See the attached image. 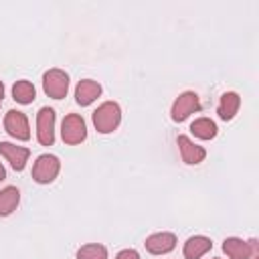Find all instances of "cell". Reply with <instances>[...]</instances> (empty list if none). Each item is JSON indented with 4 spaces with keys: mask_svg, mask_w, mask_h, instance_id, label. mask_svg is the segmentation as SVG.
Segmentation results:
<instances>
[{
    "mask_svg": "<svg viewBox=\"0 0 259 259\" xmlns=\"http://www.w3.org/2000/svg\"><path fill=\"white\" fill-rule=\"evenodd\" d=\"M121 121V109L117 103L113 101H105L101 103L95 111H93V125L97 132L101 134H109L113 132Z\"/></svg>",
    "mask_w": 259,
    "mask_h": 259,
    "instance_id": "cell-1",
    "label": "cell"
},
{
    "mask_svg": "<svg viewBox=\"0 0 259 259\" xmlns=\"http://www.w3.org/2000/svg\"><path fill=\"white\" fill-rule=\"evenodd\" d=\"M42 89L53 99H63L69 89V75L61 69H51L42 75Z\"/></svg>",
    "mask_w": 259,
    "mask_h": 259,
    "instance_id": "cell-2",
    "label": "cell"
},
{
    "mask_svg": "<svg viewBox=\"0 0 259 259\" xmlns=\"http://www.w3.org/2000/svg\"><path fill=\"white\" fill-rule=\"evenodd\" d=\"M59 168H61V162L57 156L53 154H42L36 158L34 162V168H32V178L38 182V184H49L57 178L59 174Z\"/></svg>",
    "mask_w": 259,
    "mask_h": 259,
    "instance_id": "cell-3",
    "label": "cell"
},
{
    "mask_svg": "<svg viewBox=\"0 0 259 259\" xmlns=\"http://www.w3.org/2000/svg\"><path fill=\"white\" fill-rule=\"evenodd\" d=\"M61 136H63L65 144H81L87 138V127H85L83 117L77 113L67 115L61 125Z\"/></svg>",
    "mask_w": 259,
    "mask_h": 259,
    "instance_id": "cell-4",
    "label": "cell"
},
{
    "mask_svg": "<svg viewBox=\"0 0 259 259\" xmlns=\"http://www.w3.org/2000/svg\"><path fill=\"white\" fill-rule=\"evenodd\" d=\"M36 138L42 146H53L55 142V111L51 107H40L36 115Z\"/></svg>",
    "mask_w": 259,
    "mask_h": 259,
    "instance_id": "cell-5",
    "label": "cell"
},
{
    "mask_svg": "<svg viewBox=\"0 0 259 259\" xmlns=\"http://www.w3.org/2000/svg\"><path fill=\"white\" fill-rule=\"evenodd\" d=\"M200 109V101H198V95L194 91H184L182 95H178V99L174 101L172 105V119L174 121H184L190 113L198 111Z\"/></svg>",
    "mask_w": 259,
    "mask_h": 259,
    "instance_id": "cell-6",
    "label": "cell"
},
{
    "mask_svg": "<svg viewBox=\"0 0 259 259\" xmlns=\"http://www.w3.org/2000/svg\"><path fill=\"white\" fill-rule=\"evenodd\" d=\"M223 251L227 253L229 259H251V255H255L257 251V241H243L237 237H229L223 243Z\"/></svg>",
    "mask_w": 259,
    "mask_h": 259,
    "instance_id": "cell-7",
    "label": "cell"
},
{
    "mask_svg": "<svg viewBox=\"0 0 259 259\" xmlns=\"http://www.w3.org/2000/svg\"><path fill=\"white\" fill-rule=\"evenodd\" d=\"M4 127L6 132L16 138V140H28L30 138V127H28V119L22 111H16V109H10L4 117Z\"/></svg>",
    "mask_w": 259,
    "mask_h": 259,
    "instance_id": "cell-8",
    "label": "cell"
},
{
    "mask_svg": "<svg viewBox=\"0 0 259 259\" xmlns=\"http://www.w3.org/2000/svg\"><path fill=\"white\" fill-rule=\"evenodd\" d=\"M0 154L10 162V166L16 172H22L24 166H26V160L30 156V150L22 148V146H14L10 142H0Z\"/></svg>",
    "mask_w": 259,
    "mask_h": 259,
    "instance_id": "cell-9",
    "label": "cell"
},
{
    "mask_svg": "<svg viewBox=\"0 0 259 259\" xmlns=\"http://www.w3.org/2000/svg\"><path fill=\"white\" fill-rule=\"evenodd\" d=\"M176 247V237L172 233H154L146 239V249L152 255H164L170 253Z\"/></svg>",
    "mask_w": 259,
    "mask_h": 259,
    "instance_id": "cell-10",
    "label": "cell"
},
{
    "mask_svg": "<svg viewBox=\"0 0 259 259\" xmlns=\"http://www.w3.org/2000/svg\"><path fill=\"white\" fill-rule=\"evenodd\" d=\"M176 142H178V148H180V156H182V160H184L186 164H200V162L204 160V156H206L204 148L196 146V144L190 142L186 136H178Z\"/></svg>",
    "mask_w": 259,
    "mask_h": 259,
    "instance_id": "cell-11",
    "label": "cell"
},
{
    "mask_svg": "<svg viewBox=\"0 0 259 259\" xmlns=\"http://www.w3.org/2000/svg\"><path fill=\"white\" fill-rule=\"evenodd\" d=\"M101 95V85L93 79H83L79 81L77 89H75V97H77V103L79 105H89L93 103L97 97Z\"/></svg>",
    "mask_w": 259,
    "mask_h": 259,
    "instance_id": "cell-12",
    "label": "cell"
},
{
    "mask_svg": "<svg viewBox=\"0 0 259 259\" xmlns=\"http://www.w3.org/2000/svg\"><path fill=\"white\" fill-rule=\"evenodd\" d=\"M212 243L210 239L202 237V235H196V237H190L186 243H184V257L186 259H200L202 255H206L210 251Z\"/></svg>",
    "mask_w": 259,
    "mask_h": 259,
    "instance_id": "cell-13",
    "label": "cell"
},
{
    "mask_svg": "<svg viewBox=\"0 0 259 259\" xmlns=\"http://www.w3.org/2000/svg\"><path fill=\"white\" fill-rule=\"evenodd\" d=\"M239 105H241V97L235 93V91H227L223 93L221 97V103H219V117L229 121L235 117V113L239 111Z\"/></svg>",
    "mask_w": 259,
    "mask_h": 259,
    "instance_id": "cell-14",
    "label": "cell"
},
{
    "mask_svg": "<svg viewBox=\"0 0 259 259\" xmlns=\"http://www.w3.org/2000/svg\"><path fill=\"white\" fill-rule=\"evenodd\" d=\"M20 202V192L16 186H6L0 190V217L10 214Z\"/></svg>",
    "mask_w": 259,
    "mask_h": 259,
    "instance_id": "cell-15",
    "label": "cell"
},
{
    "mask_svg": "<svg viewBox=\"0 0 259 259\" xmlns=\"http://www.w3.org/2000/svg\"><path fill=\"white\" fill-rule=\"evenodd\" d=\"M34 95H36V89H34V85H32L30 81H26V79L16 81L14 87H12V97H14V101H18V103H22V105L32 103V101H34Z\"/></svg>",
    "mask_w": 259,
    "mask_h": 259,
    "instance_id": "cell-16",
    "label": "cell"
},
{
    "mask_svg": "<svg viewBox=\"0 0 259 259\" xmlns=\"http://www.w3.org/2000/svg\"><path fill=\"white\" fill-rule=\"evenodd\" d=\"M190 130H192V134H194L196 138H200V140H210V138L217 136V125H214V121L208 119V117H198V119H194V121L190 123Z\"/></svg>",
    "mask_w": 259,
    "mask_h": 259,
    "instance_id": "cell-17",
    "label": "cell"
},
{
    "mask_svg": "<svg viewBox=\"0 0 259 259\" xmlns=\"http://www.w3.org/2000/svg\"><path fill=\"white\" fill-rule=\"evenodd\" d=\"M77 257H79V259H107V251H105L103 245L91 243V245L81 247V249L77 251Z\"/></svg>",
    "mask_w": 259,
    "mask_h": 259,
    "instance_id": "cell-18",
    "label": "cell"
},
{
    "mask_svg": "<svg viewBox=\"0 0 259 259\" xmlns=\"http://www.w3.org/2000/svg\"><path fill=\"white\" fill-rule=\"evenodd\" d=\"M115 259H140V255H138V251H134V249H123V251L117 253Z\"/></svg>",
    "mask_w": 259,
    "mask_h": 259,
    "instance_id": "cell-19",
    "label": "cell"
},
{
    "mask_svg": "<svg viewBox=\"0 0 259 259\" xmlns=\"http://www.w3.org/2000/svg\"><path fill=\"white\" fill-rule=\"evenodd\" d=\"M6 178V170H4V166L0 164V180H4Z\"/></svg>",
    "mask_w": 259,
    "mask_h": 259,
    "instance_id": "cell-20",
    "label": "cell"
},
{
    "mask_svg": "<svg viewBox=\"0 0 259 259\" xmlns=\"http://www.w3.org/2000/svg\"><path fill=\"white\" fill-rule=\"evenodd\" d=\"M2 97H4V85H2V81H0V105H2Z\"/></svg>",
    "mask_w": 259,
    "mask_h": 259,
    "instance_id": "cell-21",
    "label": "cell"
}]
</instances>
